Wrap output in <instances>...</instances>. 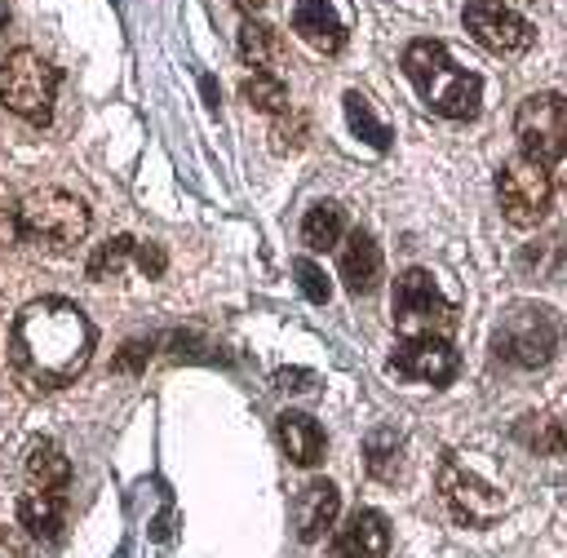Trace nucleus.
Returning a JSON list of instances; mask_svg holds the SVG:
<instances>
[{
  "instance_id": "f257e3e1",
  "label": "nucleus",
  "mask_w": 567,
  "mask_h": 558,
  "mask_svg": "<svg viewBox=\"0 0 567 558\" xmlns=\"http://www.w3.org/2000/svg\"><path fill=\"white\" fill-rule=\"evenodd\" d=\"M89 354H93V323L66 297H40L22 306V314L13 319L9 359H13V372L31 385L53 390L75 381Z\"/></svg>"
},
{
  "instance_id": "f03ea898",
  "label": "nucleus",
  "mask_w": 567,
  "mask_h": 558,
  "mask_svg": "<svg viewBox=\"0 0 567 558\" xmlns=\"http://www.w3.org/2000/svg\"><path fill=\"white\" fill-rule=\"evenodd\" d=\"M403 75L412 80L416 97L443 120H474L483 102V80L465 71L443 40H412L403 49Z\"/></svg>"
},
{
  "instance_id": "7ed1b4c3",
  "label": "nucleus",
  "mask_w": 567,
  "mask_h": 558,
  "mask_svg": "<svg viewBox=\"0 0 567 558\" xmlns=\"http://www.w3.org/2000/svg\"><path fill=\"white\" fill-rule=\"evenodd\" d=\"M563 345V319L545 301H509L492 323V354L509 368L536 372Z\"/></svg>"
},
{
  "instance_id": "20e7f679",
  "label": "nucleus",
  "mask_w": 567,
  "mask_h": 558,
  "mask_svg": "<svg viewBox=\"0 0 567 558\" xmlns=\"http://www.w3.org/2000/svg\"><path fill=\"white\" fill-rule=\"evenodd\" d=\"M514 137L532 164L549 173L554 186L567 190V97L563 93H527L514 111Z\"/></svg>"
},
{
  "instance_id": "39448f33",
  "label": "nucleus",
  "mask_w": 567,
  "mask_h": 558,
  "mask_svg": "<svg viewBox=\"0 0 567 558\" xmlns=\"http://www.w3.org/2000/svg\"><path fill=\"white\" fill-rule=\"evenodd\" d=\"M84 235H89L84 199L66 195L58 186H40L18 199V239H27L44 252H71Z\"/></svg>"
},
{
  "instance_id": "423d86ee",
  "label": "nucleus",
  "mask_w": 567,
  "mask_h": 558,
  "mask_svg": "<svg viewBox=\"0 0 567 558\" xmlns=\"http://www.w3.org/2000/svg\"><path fill=\"white\" fill-rule=\"evenodd\" d=\"M390 319L399 337H447L456 328V306L443 297L430 270H403L394 279Z\"/></svg>"
},
{
  "instance_id": "0eeeda50",
  "label": "nucleus",
  "mask_w": 567,
  "mask_h": 558,
  "mask_svg": "<svg viewBox=\"0 0 567 558\" xmlns=\"http://www.w3.org/2000/svg\"><path fill=\"white\" fill-rule=\"evenodd\" d=\"M434 483H439V500L447 505V514L465 527H492L505 514V492L496 483H487L478 469H470L465 456H456V452H443Z\"/></svg>"
},
{
  "instance_id": "6e6552de",
  "label": "nucleus",
  "mask_w": 567,
  "mask_h": 558,
  "mask_svg": "<svg viewBox=\"0 0 567 558\" xmlns=\"http://www.w3.org/2000/svg\"><path fill=\"white\" fill-rule=\"evenodd\" d=\"M53 93H58V66L44 62L35 49H13L0 62V102L27 124H49Z\"/></svg>"
},
{
  "instance_id": "1a4fd4ad",
  "label": "nucleus",
  "mask_w": 567,
  "mask_h": 558,
  "mask_svg": "<svg viewBox=\"0 0 567 558\" xmlns=\"http://www.w3.org/2000/svg\"><path fill=\"white\" fill-rule=\"evenodd\" d=\"M496 199H501V213L509 226L518 230H532L545 221L549 213V199H554V182L540 164H532L527 155H514L496 168Z\"/></svg>"
},
{
  "instance_id": "9d476101",
  "label": "nucleus",
  "mask_w": 567,
  "mask_h": 558,
  "mask_svg": "<svg viewBox=\"0 0 567 558\" xmlns=\"http://www.w3.org/2000/svg\"><path fill=\"white\" fill-rule=\"evenodd\" d=\"M461 22H465V31L474 35V44H483L487 53H496V58H518V53H527L532 49V22L523 18V13H514L509 4H501V0H465V9H461Z\"/></svg>"
},
{
  "instance_id": "9b49d317",
  "label": "nucleus",
  "mask_w": 567,
  "mask_h": 558,
  "mask_svg": "<svg viewBox=\"0 0 567 558\" xmlns=\"http://www.w3.org/2000/svg\"><path fill=\"white\" fill-rule=\"evenodd\" d=\"M403 381H425V385H447L461 372V354L452 350L447 337H403V345L385 363Z\"/></svg>"
},
{
  "instance_id": "f8f14e48",
  "label": "nucleus",
  "mask_w": 567,
  "mask_h": 558,
  "mask_svg": "<svg viewBox=\"0 0 567 558\" xmlns=\"http://www.w3.org/2000/svg\"><path fill=\"white\" fill-rule=\"evenodd\" d=\"M328 558H390V527L377 509H354L328 545Z\"/></svg>"
},
{
  "instance_id": "ddd939ff",
  "label": "nucleus",
  "mask_w": 567,
  "mask_h": 558,
  "mask_svg": "<svg viewBox=\"0 0 567 558\" xmlns=\"http://www.w3.org/2000/svg\"><path fill=\"white\" fill-rule=\"evenodd\" d=\"M337 514H341V492H337V483H328V478H310V483L297 492V500H292V527H297V540H301V545H315L323 531H332Z\"/></svg>"
},
{
  "instance_id": "4468645a",
  "label": "nucleus",
  "mask_w": 567,
  "mask_h": 558,
  "mask_svg": "<svg viewBox=\"0 0 567 558\" xmlns=\"http://www.w3.org/2000/svg\"><path fill=\"white\" fill-rule=\"evenodd\" d=\"M18 523L31 540L58 545L66 536V496L53 487H31L18 496Z\"/></svg>"
},
{
  "instance_id": "2eb2a0df",
  "label": "nucleus",
  "mask_w": 567,
  "mask_h": 558,
  "mask_svg": "<svg viewBox=\"0 0 567 558\" xmlns=\"http://www.w3.org/2000/svg\"><path fill=\"white\" fill-rule=\"evenodd\" d=\"M341 283L359 297V292H372L381 283V270H385V257L377 248V239L368 230H350L346 244H341Z\"/></svg>"
},
{
  "instance_id": "dca6fc26",
  "label": "nucleus",
  "mask_w": 567,
  "mask_h": 558,
  "mask_svg": "<svg viewBox=\"0 0 567 558\" xmlns=\"http://www.w3.org/2000/svg\"><path fill=\"white\" fill-rule=\"evenodd\" d=\"M292 31L315 49V53H337L346 44V22L337 18L332 0H297L292 4Z\"/></svg>"
},
{
  "instance_id": "f3484780",
  "label": "nucleus",
  "mask_w": 567,
  "mask_h": 558,
  "mask_svg": "<svg viewBox=\"0 0 567 558\" xmlns=\"http://www.w3.org/2000/svg\"><path fill=\"white\" fill-rule=\"evenodd\" d=\"M363 469L377 483H399L408 474V443H403V434L394 425H377L363 438Z\"/></svg>"
},
{
  "instance_id": "a211bd4d",
  "label": "nucleus",
  "mask_w": 567,
  "mask_h": 558,
  "mask_svg": "<svg viewBox=\"0 0 567 558\" xmlns=\"http://www.w3.org/2000/svg\"><path fill=\"white\" fill-rule=\"evenodd\" d=\"M279 438H284V447H288V456L297 465H319L323 452H328L323 425L315 416H306V412H279Z\"/></svg>"
},
{
  "instance_id": "6ab92c4d",
  "label": "nucleus",
  "mask_w": 567,
  "mask_h": 558,
  "mask_svg": "<svg viewBox=\"0 0 567 558\" xmlns=\"http://www.w3.org/2000/svg\"><path fill=\"white\" fill-rule=\"evenodd\" d=\"M239 58L252 66V71H279L284 66V58H288V49H284V35L270 27V22H244L239 27Z\"/></svg>"
},
{
  "instance_id": "aec40b11",
  "label": "nucleus",
  "mask_w": 567,
  "mask_h": 558,
  "mask_svg": "<svg viewBox=\"0 0 567 558\" xmlns=\"http://www.w3.org/2000/svg\"><path fill=\"white\" fill-rule=\"evenodd\" d=\"M341 235H346V208L337 199H315L301 217V244L310 252H328L341 244Z\"/></svg>"
},
{
  "instance_id": "412c9836",
  "label": "nucleus",
  "mask_w": 567,
  "mask_h": 558,
  "mask_svg": "<svg viewBox=\"0 0 567 558\" xmlns=\"http://www.w3.org/2000/svg\"><path fill=\"white\" fill-rule=\"evenodd\" d=\"M27 478H31L35 487L66 492V483H71V461H66V452H62L53 438H35V443L27 447Z\"/></svg>"
},
{
  "instance_id": "4be33fe9",
  "label": "nucleus",
  "mask_w": 567,
  "mask_h": 558,
  "mask_svg": "<svg viewBox=\"0 0 567 558\" xmlns=\"http://www.w3.org/2000/svg\"><path fill=\"white\" fill-rule=\"evenodd\" d=\"M239 93L261 115H284L288 111V84L279 75H270V71H248L244 84H239Z\"/></svg>"
},
{
  "instance_id": "5701e85b",
  "label": "nucleus",
  "mask_w": 567,
  "mask_h": 558,
  "mask_svg": "<svg viewBox=\"0 0 567 558\" xmlns=\"http://www.w3.org/2000/svg\"><path fill=\"white\" fill-rule=\"evenodd\" d=\"M346 124H350V133L363 137L372 151H385V146H390V128H385V120L372 111V102H368L359 89L346 93Z\"/></svg>"
},
{
  "instance_id": "b1692460",
  "label": "nucleus",
  "mask_w": 567,
  "mask_h": 558,
  "mask_svg": "<svg viewBox=\"0 0 567 558\" xmlns=\"http://www.w3.org/2000/svg\"><path fill=\"white\" fill-rule=\"evenodd\" d=\"M527 447L536 452H563L567 447V421H549V416H527L518 430H514Z\"/></svg>"
},
{
  "instance_id": "393cba45",
  "label": "nucleus",
  "mask_w": 567,
  "mask_h": 558,
  "mask_svg": "<svg viewBox=\"0 0 567 558\" xmlns=\"http://www.w3.org/2000/svg\"><path fill=\"white\" fill-rule=\"evenodd\" d=\"M128 257H133V239H128V235H115V239L97 244V252L89 257V279H111V275H120Z\"/></svg>"
},
{
  "instance_id": "a878e982",
  "label": "nucleus",
  "mask_w": 567,
  "mask_h": 558,
  "mask_svg": "<svg viewBox=\"0 0 567 558\" xmlns=\"http://www.w3.org/2000/svg\"><path fill=\"white\" fill-rule=\"evenodd\" d=\"M292 275H297V288H301V297L310 301V306H323L328 297H332V288H328V275L310 261V257H297L292 261Z\"/></svg>"
},
{
  "instance_id": "bb28decb",
  "label": "nucleus",
  "mask_w": 567,
  "mask_h": 558,
  "mask_svg": "<svg viewBox=\"0 0 567 558\" xmlns=\"http://www.w3.org/2000/svg\"><path fill=\"white\" fill-rule=\"evenodd\" d=\"M306 133H310L306 115H297V111H288V120L279 115L275 120V151H301L306 146Z\"/></svg>"
},
{
  "instance_id": "cd10ccee",
  "label": "nucleus",
  "mask_w": 567,
  "mask_h": 558,
  "mask_svg": "<svg viewBox=\"0 0 567 558\" xmlns=\"http://www.w3.org/2000/svg\"><path fill=\"white\" fill-rule=\"evenodd\" d=\"M567 252V244H563V230H549L545 239H536L527 252H523V266H536V270H549L558 257Z\"/></svg>"
},
{
  "instance_id": "c85d7f7f",
  "label": "nucleus",
  "mask_w": 567,
  "mask_h": 558,
  "mask_svg": "<svg viewBox=\"0 0 567 558\" xmlns=\"http://www.w3.org/2000/svg\"><path fill=\"white\" fill-rule=\"evenodd\" d=\"M0 244H18V199L9 186H0Z\"/></svg>"
},
{
  "instance_id": "c756f323",
  "label": "nucleus",
  "mask_w": 567,
  "mask_h": 558,
  "mask_svg": "<svg viewBox=\"0 0 567 558\" xmlns=\"http://www.w3.org/2000/svg\"><path fill=\"white\" fill-rule=\"evenodd\" d=\"M133 252H137V266H142V275H146V279H159V275H164L168 252H164L159 244H151V239H146V244H133Z\"/></svg>"
},
{
  "instance_id": "7c9ffc66",
  "label": "nucleus",
  "mask_w": 567,
  "mask_h": 558,
  "mask_svg": "<svg viewBox=\"0 0 567 558\" xmlns=\"http://www.w3.org/2000/svg\"><path fill=\"white\" fill-rule=\"evenodd\" d=\"M146 359H151V341H128L115 354V372H137V368H146Z\"/></svg>"
},
{
  "instance_id": "2f4dec72",
  "label": "nucleus",
  "mask_w": 567,
  "mask_h": 558,
  "mask_svg": "<svg viewBox=\"0 0 567 558\" xmlns=\"http://www.w3.org/2000/svg\"><path fill=\"white\" fill-rule=\"evenodd\" d=\"M275 385H279V390H310V385H315V372H301V368H279V372H275Z\"/></svg>"
},
{
  "instance_id": "473e14b6",
  "label": "nucleus",
  "mask_w": 567,
  "mask_h": 558,
  "mask_svg": "<svg viewBox=\"0 0 567 558\" xmlns=\"http://www.w3.org/2000/svg\"><path fill=\"white\" fill-rule=\"evenodd\" d=\"M235 4H239V9H244V13H257V9H261V4H266V0H235Z\"/></svg>"
},
{
  "instance_id": "72a5a7b5",
  "label": "nucleus",
  "mask_w": 567,
  "mask_h": 558,
  "mask_svg": "<svg viewBox=\"0 0 567 558\" xmlns=\"http://www.w3.org/2000/svg\"><path fill=\"white\" fill-rule=\"evenodd\" d=\"M4 27H9V4L0 0V31H4Z\"/></svg>"
}]
</instances>
